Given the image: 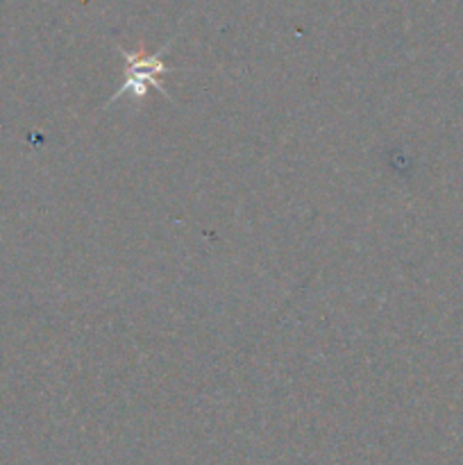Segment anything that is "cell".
I'll return each mask as SVG.
<instances>
[{
  "label": "cell",
  "instance_id": "obj_1",
  "mask_svg": "<svg viewBox=\"0 0 463 465\" xmlns=\"http://www.w3.org/2000/svg\"><path fill=\"white\" fill-rule=\"evenodd\" d=\"M166 48H168V44L163 45V50ZM163 50L162 53L145 54L143 50L130 53V50L121 48L123 59H125V64H127V68H125L127 75H125V80L121 82V89L113 94V98L109 100V103L123 98V95H136V98H143V95L148 94V89H162V77L171 71V68H168L162 59Z\"/></svg>",
  "mask_w": 463,
  "mask_h": 465
}]
</instances>
